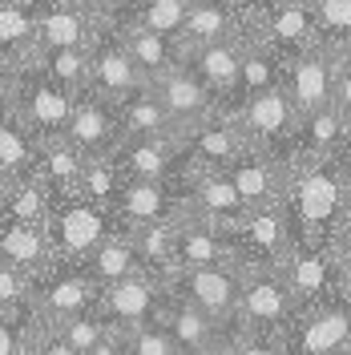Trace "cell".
Returning <instances> with one entry per match:
<instances>
[{"mask_svg": "<svg viewBox=\"0 0 351 355\" xmlns=\"http://www.w3.org/2000/svg\"><path fill=\"white\" fill-rule=\"evenodd\" d=\"M351 210V190L339 157H299L286 166L283 214L295 243H335Z\"/></svg>", "mask_w": 351, "mask_h": 355, "instance_id": "1", "label": "cell"}, {"mask_svg": "<svg viewBox=\"0 0 351 355\" xmlns=\"http://www.w3.org/2000/svg\"><path fill=\"white\" fill-rule=\"evenodd\" d=\"M97 295H101V283L85 270L81 259H49L41 270L28 275V303L49 327L93 311Z\"/></svg>", "mask_w": 351, "mask_h": 355, "instance_id": "2", "label": "cell"}, {"mask_svg": "<svg viewBox=\"0 0 351 355\" xmlns=\"http://www.w3.org/2000/svg\"><path fill=\"white\" fill-rule=\"evenodd\" d=\"M121 222L113 218L110 206L85 198V194H61L49 198L44 214V234L53 246V259H85L105 234H113Z\"/></svg>", "mask_w": 351, "mask_h": 355, "instance_id": "3", "label": "cell"}, {"mask_svg": "<svg viewBox=\"0 0 351 355\" xmlns=\"http://www.w3.org/2000/svg\"><path fill=\"white\" fill-rule=\"evenodd\" d=\"M295 295L286 287L279 266H242V295L234 323L242 331H259V335H286L295 323Z\"/></svg>", "mask_w": 351, "mask_h": 355, "instance_id": "4", "label": "cell"}, {"mask_svg": "<svg viewBox=\"0 0 351 355\" xmlns=\"http://www.w3.org/2000/svg\"><path fill=\"white\" fill-rule=\"evenodd\" d=\"M234 121L242 125L250 150H263V154L279 157L283 166L295 162V125H299V113L291 105V97L283 93V85H271L263 93L242 97V105L234 110Z\"/></svg>", "mask_w": 351, "mask_h": 355, "instance_id": "5", "label": "cell"}, {"mask_svg": "<svg viewBox=\"0 0 351 355\" xmlns=\"http://www.w3.org/2000/svg\"><path fill=\"white\" fill-rule=\"evenodd\" d=\"M73 97L61 81L49 77V69L37 61L21 65V77H17V101H12V113L21 117V125L37 141H49V137H61L65 133V121L73 113Z\"/></svg>", "mask_w": 351, "mask_h": 355, "instance_id": "6", "label": "cell"}, {"mask_svg": "<svg viewBox=\"0 0 351 355\" xmlns=\"http://www.w3.org/2000/svg\"><path fill=\"white\" fill-rule=\"evenodd\" d=\"M166 303H170V283L162 275H150V270H133L126 279L101 287L93 311L105 319L110 331H133V327L157 319Z\"/></svg>", "mask_w": 351, "mask_h": 355, "instance_id": "7", "label": "cell"}, {"mask_svg": "<svg viewBox=\"0 0 351 355\" xmlns=\"http://www.w3.org/2000/svg\"><path fill=\"white\" fill-rule=\"evenodd\" d=\"M283 343L286 355H351V299L335 291L327 303L299 311Z\"/></svg>", "mask_w": 351, "mask_h": 355, "instance_id": "8", "label": "cell"}, {"mask_svg": "<svg viewBox=\"0 0 351 355\" xmlns=\"http://www.w3.org/2000/svg\"><path fill=\"white\" fill-rule=\"evenodd\" d=\"M89 89L110 97L113 105L130 101L137 89H146V77L137 73L130 49L121 41V24L97 21V33L89 41Z\"/></svg>", "mask_w": 351, "mask_h": 355, "instance_id": "9", "label": "cell"}, {"mask_svg": "<svg viewBox=\"0 0 351 355\" xmlns=\"http://www.w3.org/2000/svg\"><path fill=\"white\" fill-rule=\"evenodd\" d=\"M61 137H65L81 157L117 154V146L126 141L121 110L113 105L110 97H101V93H93V89H81V93L73 97V113H69Z\"/></svg>", "mask_w": 351, "mask_h": 355, "instance_id": "10", "label": "cell"}, {"mask_svg": "<svg viewBox=\"0 0 351 355\" xmlns=\"http://www.w3.org/2000/svg\"><path fill=\"white\" fill-rule=\"evenodd\" d=\"M170 291L178 299L194 303L198 311L214 315L222 323H234L239 311V295H242V266L239 263H214V266H182L170 279Z\"/></svg>", "mask_w": 351, "mask_h": 355, "instance_id": "11", "label": "cell"}, {"mask_svg": "<svg viewBox=\"0 0 351 355\" xmlns=\"http://www.w3.org/2000/svg\"><path fill=\"white\" fill-rule=\"evenodd\" d=\"M279 270H283L299 311L319 307V303H327L331 295L339 291V254H335V243H295L286 250Z\"/></svg>", "mask_w": 351, "mask_h": 355, "instance_id": "12", "label": "cell"}, {"mask_svg": "<svg viewBox=\"0 0 351 355\" xmlns=\"http://www.w3.org/2000/svg\"><path fill=\"white\" fill-rule=\"evenodd\" d=\"M178 150H182L178 170H226L250 150V141L234 121V113H210L206 121L178 133Z\"/></svg>", "mask_w": 351, "mask_h": 355, "instance_id": "13", "label": "cell"}, {"mask_svg": "<svg viewBox=\"0 0 351 355\" xmlns=\"http://www.w3.org/2000/svg\"><path fill=\"white\" fill-rule=\"evenodd\" d=\"M226 239H230V250H234L239 266H283L286 250L295 246L283 202L266 206V210H250L239 226L226 230Z\"/></svg>", "mask_w": 351, "mask_h": 355, "instance_id": "14", "label": "cell"}, {"mask_svg": "<svg viewBox=\"0 0 351 355\" xmlns=\"http://www.w3.org/2000/svg\"><path fill=\"white\" fill-rule=\"evenodd\" d=\"M178 190H182V210L198 218L214 222L222 230L239 226L250 210L226 170H178Z\"/></svg>", "mask_w": 351, "mask_h": 355, "instance_id": "15", "label": "cell"}, {"mask_svg": "<svg viewBox=\"0 0 351 355\" xmlns=\"http://www.w3.org/2000/svg\"><path fill=\"white\" fill-rule=\"evenodd\" d=\"M279 85L291 97L295 113H315L331 105V89H335V57H331L323 44H307L303 53L286 57L283 73H279Z\"/></svg>", "mask_w": 351, "mask_h": 355, "instance_id": "16", "label": "cell"}, {"mask_svg": "<svg viewBox=\"0 0 351 355\" xmlns=\"http://www.w3.org/2000/svg\"><path fill=\"white\" fill-rule=\"evenodd\" d=\"M250 33L226 37V41H210V44H194L182 53V61L202 77V85L214 93L219 113L234 110V93H239V69H242V49H246Z\"/></svg>", "mask_w": 351, "mask_h": 355, "instance_id": "17", "label": "cell"}, {"mask_svg": "<svg viewBox=\"0 0 351 355\" xmlns=\"http://www.w3.org/2000/svg\"><path fill=\"white\" fill-rule=\"evenodd\" d=\"M110 210L126 230L146 226V222L178 218V210H182L178 178H126V186L117 190Z\"/></svg>", "mask_w": 351, "mask_h": 355, "instance_id": "18", "label": "cell"}, {"mask_svg": "<svg viewBox=\"0 0 351 355\" xmlns=\"http://www.w3.org/2000/svg\"><path fill=\"white\" fill-rule=\"evenodd\" d=\"M154 93H157V101H162V110H166V117H170L174 133L190 130V125H198V121H206L210 113H219L214 93L202 85V77H198L186 61H182L178 69H170L166 77H157Z\"/></svg>", "mask_w": 351, "mask_h": 355, "instance_id": "19", "label": "cell"}, {"mask_svg": "<svg viewBox=\"0 0 351 355\" xmlns=\"http://www.w3.org/2000/svg\"><path fill=\"white\" fill-rule=\"evenodd\" d=\"M226 174L234 182V190L242 194L246 210H266V206H279L286 190V166L279 157L263 154V150H246L239 162L226 166Z\"/></svg>", "mask_w": 351, "mask_h": 355, "instance_id": "20", "label": "cell"}, {"mask_svg": "<svg viewBox=\"0 0 351 355\" xmlns=\"http://www.w3.org/2000/svg\"><path fill=\"white\" fill-rule=\"evenodd\" d=\"M37 8V49L53 53V49H89L97 21L85 8L69 4V0H41Z\"/></svg>", "mask_w": 351, "mask_h": 355, "instance_id": "21", "label": "cell"}, {"mask_svg": "<svg viewBox=\"0 0 351 355\" xmlns=\"http://www.w3.org/2000/svg\"><path fill=\"white\" fill-rule=\"evenodd\" d=\"M117 166L126 178H178L182 150L178 133H137L117 146Z\"/></svg>", "mask_w": 351, "mask_h": 355, "instance_id": "22", "label": "cell"}, {"mask_svg": "<svg viewBox=\"0 0 351 355\" xmlns=\"http://www.w3.org/2000/svg\"><path fill=\"white\" fill-rule=\"evenodd\" d=\"M259 37L271 44V53H275L279 61L295 57V53H303L307 44H315L311 4H307V0H271Z\"/></svg>", "mask_w": 351, "mask_h": 355, "instance_id": "23", "label": "cell"}, {"mask_svg": "<svg viewBox=\"0 0 351 355\" xmlns=\"http://www.w3.org/2000/svg\"><path fill=\"white\" fill-rule=\"evenodd\" d=\"M157 319L170 327V335H174L178 347H194V352H219V343L226 339V331L239 327V323H222V319H214V315L198 311L194 303L178 299L174 291H170V303L162 307Z\"/></svg>", "mask_w": 351, "mask_h": 355, "instance_id": "24", "label": "cell"}, {"mask_svg": "<svg viewBox=\"0 0 351 355\" xmlns=\"http://www.w3.org/2000/svg\"><path fill=\"white\" fill-rule=\"evenodd\" d=\"M351 146V121L335 105L303 113L295 125V162L299 157H343Z\"/></svg>", "mask_w": 351, "mask_h": 355, "instance_id": "25", "label": "cell"}, {"mask_svg": "<svg viewBox=\"0 0 351 355\" xmlns=\"http://www.w3.org/2000/svg\"><path fill=\"white\" fill-rule=\"evenodd\" d=\"M174 222H178V270L182 266L234 263V250H230V239H226L222 226L198 218V214H186V210H178Z\"/></svg>", "mask_w": 351, "mask_h": 355, "instance_id": "26", "label": "cell"}, {"mask_svg": "<svg viewBox=\"0 0 351 355\" xmlns=\"http://www.w3.org/2000/svg\"><path fill=\"white\" fill-rule=\"evenodd\" d=\"M81 174H85V157L69 146L65 137H49L37 146V166L33 178H41L49 198L61 194H81Z\"/></svg>", "mask_w": 351, "mask_h": 355, "instance_id": "27", "label": "cell"}, {"mask_svg": "<svg viewBox=\"0 0 351 355\" xmlns=\"http://www.w3.org/2000/svg\"><path fill=\"white\" fill-rule=\"evenodd\" d=\"M121 41L130 49L137 73L146 77V85H154L157 77H166L170 69L182 65V41L174 37H162V33H150V28H137V24H121Z\"/></svg>", "mask_w": 351, "mask_h": 355, "instance_id": "28", "label": "cell"}, {"mask_svg": "<svg viewBox=\"0 0 351 355\" xmlns=\"http://www.w3.org/2000/svg\"><path fill=\"white\" fill-rule=\"evenodd\" d=\"M0 259L12 263L17 270H24V275L41 270L53 259V246H49L44 226L41 222H17V218H8V214H0Z\"/></svg>", "mask_w": 351, "mask_h": 355, "instance_id": "29", "label": "cell"}, {"mask_svg": "<svg viewBox=\"0 0 351 355\" xmlns=\"http://www.w3.org/2000/svg\"><path fill=\"white\" fill-rule=\"evenodd\" d=\"M37 8L28 0H12L0 8V61L4 65H28L37 61Z\"/></svg>", "mask_w": 351, "mask_h": 355, "instance_id": "30", "label": "cell"}, {"mask_svg": "<svg viewBox=\"0 0 351 355\" xmlns=\"http://www.w3.org/2000/svg\"><path fill=\"white\" fill-rule=\"evenodd\" d=\"M130 239H133V250H137L142 270L162 275V279H170V275L178 270V222L174 218L133 226Z\"/></svg>", "mask_w": 351, "mask_h": 355, "instance_id": "31", "label": "cell"}, {"mask_svg": "<svg viewBox=\"0 0 351 355\" xmlns=\"http://www.w3.org/2000/svg\"><path fill=\"white\" fill-rule=\"evenodd\" d=\"M239 33H246V28L222 0H190V12H186V24H182V49L226 41V37H239Z\"/></svg>", "mask_w": 351, "mask_h": 355, "instance_id": "32", "label": "cell"}, {"mask_svg": "<svg viewBox=\"0 0 351 355\" xmlns=\"http://www.w3.org/2000/svg\"><path fill=\"white\" fill-rule=\"evenodd\" d=\"M81 263H85V270L101 283V287H110V283H117V279H126V275H133V270H142L137 250H133V239H130L126 226H117L113 234H105V239L93 246Z\"/></svg>", "mask_w": 351, "mask_h": 355, "instance_id": "33", "label": "cell"}, {"mask_svg": "<svg viewBox=\"0 0 351 355\" xmlns=\"http://www.w3.org/2000/svg\"><path fill=\"white\" fill-rule=\"evenodd\" d=\"M279 73H283V61L271 53V44L263 37H246V49H242V69H239V93H234V110L242 105V97L250 93H263V89L279 85ZM230 110V113H234Z\"/></svg>", "mask_w": 351, "mask_h": 355, "instance_id": "34", "label": "cell"}, {"mask_svg": "<svg viewBox=\"0 0 351 355\" xmlns=\"http://www.w3.org/2000/svg\"><path fill=\"white\" fill-rule=\"evenodd\" d=\"M315 21V44H323L335 61L351 57V0H307Z\"/></svg>", "mask_w": 351, "mask_h": 355, "instance_id": "35", "label": "cell"}, {"mask_svg": "<svg viewBox=\"0 0 351 355\" xmlns=\"http://www.w3.org/2000/svg\"><path fill=\"white\" fill-rule=\"evenodd\" d=\"M37 137L21 125V117L8 110L0 113V174L8 178H28L37 166Z\"/></svg>", "mask_w": 351, "mask_h": 355, "instance_id": "36", "label": "cell"}, {"mask_svg": "<svg viewBox=\"0 0 351 355\" xmlns=\"http://www.w3.org/2000/svg\"><path fill=\"white\" fill-rule=\"evenodd\" d=\"M41 327L44 319L37 315V307L28 299L17 303V307H4L0 311V355H28Z\"/></svg>", "mask_w": 351, "mask_h": 355, "instance_id": "37", "label": "cell"}, {"mask_svg": "<svg viewBox=\"0 0 351 355\" xmlns=\"http://www.w3.org/2000/svg\"><path fill=\"white\" fill-rule=\"evenodd\" d=\"M117 110H121V125H126V137H137V133H174L170 117H166L162 101H157L154 85L137 89L130 101H121Z\"/></svg>", "mask_w": 351, "mask_h": 355, "instance_id": "38", "label": "cell"}, {"mask_svg": "<svg viewBox=\"0 0 351 355\" xmlns=\"http://www.w3.org/2000/svg\"><path fill=\"white\" fill-rule=\"evenodd\" d=\"M186 12H190V0H137V8H133V17L126 24H137V28H150V33L182 41Z\"/></svg>", "mask_w": 351, "mask_h": 355, "instance_id": "39", "label": "cell"}, {"mask_svg": "<svg viewBox=\"0 0 351 355\" xmlns=\"http://www.w3.org/2000/svg\"><path fill=\"white\" fill-rule=\"evenodd\" d=\"M126 186V174L117 166V157H85V174H81V194L101 206H113L117 190Z\"/></svg>", "mask_w": 351, "mask_h": 355, "instance_id": "40", "label": "cell"}, {"mask_svg": "<svg viewBox=\"0 0 351 355\" xmlns=\"http://www.w3.org/2000/svg\"><path fill=\"white\" fill-rule=\"evenodd\" d=\"M41 65L69 93L89 89V49H53V53H41Z\"/></svg>", "mask_w": 351, "mask_h": 355, "instance_id": "41", "label": "cell"}, {"mask_svg": "<svg viewBox=\"0 0 351 355\" xmlns=\"http://www.w3.org/2000/svg\"><path fill=\"white\" fill-rule=\"evenodd\" d=\"M214 355H286V343L283 335H259V331L230 327Z\"/></svg>", "mask_w": 351, "mask_h": 355, "instance_id": "42", "label": "cell"}, {"mask_svg": "<svg viewBox=\"0 0 351 355\" xmlns=\"http://www.w3.org/2000/svg\"><path fill=\"white\" fill-rule=\"evenodd\" d=\"M121 335H126L130 355H174L178 352L174 335H170V327L162 319H150V323H142L133 331H121Z\"/></svg>", "mask_w": 351, "mask_h": 355, "instance_id": "43", "label": "cell"}, {"mask_svg": "<svg viewBox=\"0 0 351 355\" xmlns=\"http://www.w3.org/2000/svg\"><path fill=\"white\" fill-rule=\"evenodd\" d=\"M57 331L65 335V343L81 355V352H89L93 343H101V339L110 335V327H105V319H101L97 311H85V315H73L65 323H57Z\"/></svg>", "mask_w": 351, "mask_h": 355, "instance_id": "44", "label": "cell"}, {"mask_svg": "<svg viewBox=\"0 0 351 355\" xmlns=\"http://www.w3.org/2000/svg\"><path fill=\"white\" fill-rule=\"evenodd\" d=\"M77 8H85L93 21H110V24H126L137 8V0H69Z\"/></svg>", "mask_w": 351, "mask_h": 355, "instance_id": "45", "label": "cell"}, {"mask_svg": "<svg viewBox=\"0 0 351 355\" xmlns=\"http://www.w3.org/2000/svg\"><path fill=\"white\" fill-rule=\"evenodd\" d=\"M24 299H28V275L0 259V311L17 307V303H24Z\"/></svg>", "mask_w": 351, "mask_h": 355, "instance_id": "46", "label": "cell"}, {"mask_svg": "<svg viewBox=\"0 0 351 355\" xmlns=\"http://www.w3.org/2000/svg\"><path fill=\"white\" fill-rule=\"evenodd\" d=\"M222 4L239 17L246 33H255V37H259V28H263V17H266V8H271V0H222Z\"/></svg>", "mask_w": 351, "mask_h": 355, "instance_id": "47", "label": "cell"}, {"mask_svg": "<svg viewBox=\"0 0 351 355\" xmlns=\"http://www.w3.org/2000/svg\"><path fill=\"white\" fill-rule=\"evenodd\" d=\"M331 105L351 121V57L335 61V89H331Z\"/></svg>", "mask_w": 351, "mask_h": 355, "instance_id": "48", "label": "cell"}, {"mask_svg": "<svg viewBox=\"0 0 351 355\" xmlns=\"http://www.w3.org/2000/svg\"><path fill=\"white\" fill-rule=\"evenodd\" d=\"M28 355H77V352L65 343V335L57 331V327H49V323H44L41 331H37V339H33V352H28Z\"/></svg>", "mask_w": 351, "mask_h": 355, "instance_id": "49", "label": "cell"}, {"mask_svg": "<svg viewBox=\"0 0 351 355\" xmlns=\"http://www.w3.org/2000/svg\"><path fill=\"white\" fill-rule=\"evenodd\" d=\"M17 77H21V65H4L0 61V113H8L12 101H17Z\"/></svg>", "mask_w": 351, "mask_h": 355, "instance_id": "50", "label": "cell"}, {"mask_svg": "<svg viewBox=\"0 0 351 355\" xmlns=\"http://www.w3.org/2000/svg\"><path fill=\"white\" fill-rule=\"evenodd\" d=\"M81 355H130V347H126V335L121 331H110L101 343H93V347L81 352Z\"/></svg>", "mask_w": 351, "mask_h": 355, "instance_id": "51", "label": "cell"}, {"mask_svg": "<svg viewBox=\"0 0 351 355\" xmlns=\"http://www.w3.org/2000/svg\"><path fill=\"white\" fill-rule=\"evenodd\" d=\"M335 254H339V291L351 299V243L335 239Z\"/></svg>", "mask_w": 351, "mask_h": 355, "instance_id": "52", "label": "cell"}, {"mask_svg": "<svg viewBox=\"0 0 351 355\" xmlns=\"http://www.w3.org/2000/svg\"><path fill=\"white\" fill-rule=\"evenodd\" d=\"M339 166H343V178H348V190H351V146L343 150V157H339Z\"/></svg>", "mask_w": 351, "mask_h": 355, "instance_id": "53", "label": "cell"}, {"mask_svg": "<svg viewBox=\"0 0 351 355\" xmlns=\"http://www.w3.org/2000/svg\"><path fill=\"white\" fill-rule=\"evenodd\" d=\"M339 239H343V243H351V210H348V218H343V230H339Z\"/></svg>", "mask_w": 351, "mask_h": 355, "instance_id": "54", "label": "cell"}, {"mask_svg": "<svg viewBox=\"0 0 351 355\" xmlns=\"http://www.w3.org/2000/svg\"><path fill=\"white\" fill-rule=\"evenodd\" d=\"M174 355H214V352H194V347H178Z\"/></svg>", "mask_w": 351, "mask_h": 355, "instance_id": "55", "label": "cell"}, {"mask_svg": "<svg viewBox=\"0 0 351 355\" xmlns=\"http://www.w3.org/2000/svg\"><path fill=\"white\" fill-rule=\"evenodd\" d=\"M4 182H8V178H4V174H0V190H4Z\"/></svg>", "mask_w": 351, "mask_h": 355, "instance_id": "56", "label": "cell"}, {"mask_svg": "<svg viewBox=\"0 0 351 355\" xmlns=\"http://www.w3.org/2000/svg\"><path fill=\"white\" fill-rule=\"evenodd\" d=\"M4 4H12V0H0V8H4Z\"/></svg>", "mask_w": 351, "mask_h": 355, "instance_id": "57", "label": "cell"}, {"mask_svg": "<svg viewBox=\"0 0 351 355\" xmlns=\"http://www.w3.org/2000/svg\"><path fill=\"white\" fill-rule=\"evenodd\" d=\"M28 4H41V0H28Z\"/></svg>", "mask_w": 351, "mask_h": 355, "instance_id": "58", "label": "cell"}]
</instances>
